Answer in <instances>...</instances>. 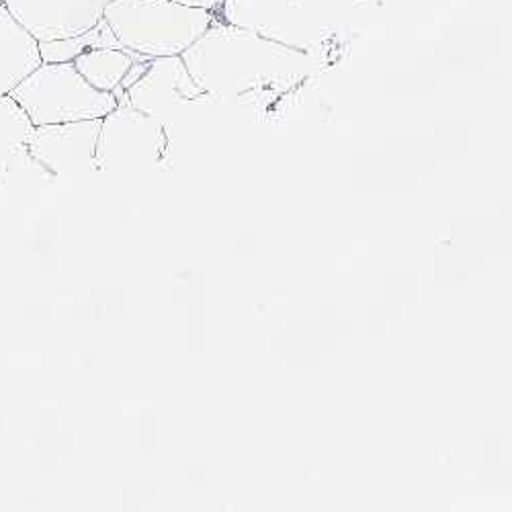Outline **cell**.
<instances>
[{
	"mask_svg": "<svg viewBox=\"0 0 512 512\" xmlns=\"http://www.w3.org/2000/svg\"><path fill=\"white\" fill-rule=\"evenodd\" d=\"M181 58L209 99L238 105H256L289 93L316 64V58L304 52L218 17Z\"/></svg>",
	"mask_w": 512,
	"mask_h": 512,
	"instance_id": "1",
	"label": "cell"
},
{
	"mask_svg": "<svg viewBox=\"0 0 512 512\" xmlns=\"http://www.w3.org/2000/svg\"><path fill=\"white\" fill-rule=\"evenodd\" d=\"M103 19L123 50L152 60L181 56L205 33L216 13L173 0H111Z\"/></svg>",
	"mask_w": 512,
	"mask_h": 512,
	"instance_id": "2",
	"label": "cell"
},
{
	"mask_svg": "<svg viewBox=\"0 0 512 512\" xmlns=\"http://www.w3.org/2000/svg\"><path fill=\"white\" fill-rule=\"evenodd\" d=\"M11 97L37 125L103 119L119 99L82 78L72 62H41L11 91Z\"/></svg>",
	"mask_w": 512,
	"mask_h": 512,
	"instance_id": "3",
	"label": "cell"
},
{
	"mask_svg": "<svg viewBox=\"0 0 512 512\" xmlns=\"http://www.w3.org/2000/svg\"><path fill=\"white\" fill-rule=\"evenodd\" d=\"M216 17L312 58L328 46L336 27L304 0H224Z\"/></svg>",
	"mask_w": 512,
	"mask_h": 512,
	"instance_id": "4",
	"label": "cell"
},
{
	"mask_svg": "<svg viewBox=\"0 0 512 512\" xmlns=\"http://www.w3.org/2000/svg\"><path fill=\"white\" fill-rule=\"evenodd\" d=\"M117 99L158 119L185 105L209 99L189 74L181 56L140 60L123 80Z\"/></svg>",
	"mask_w": 512,
	"mask_h": 512,
	"instance_id": "5",
	"label": "cell"
},
{
	"mask_svg": "<svg viewBox=\"0 0 512 512\" xmlns=\"http://www.w3.org/2000/svg\"><path fill=\"white\" fill-rule=\"evenodd\" d=\"M164 144L162 123L119 99L117 107L101 119L95 170L152 164L162 154Z\"/></svg>",
	"mask_w": 512,
	"mask_h": 512,
	"instance_id": "6",
	"label": "cell"
},
{
	"mask_svg": "<svg viewBox=\"0 0 512 512\" xmlns=\"http://www.w3.org/2000/svg\"><path fill=\"white\" fill-rule=\"evenodd\" d=\"M101 119L37 125L27 142L29 158L46 175L72 177L95 170Z\"/></svg>",
	"mask_w": 512,
	"mask_h": 512,
	"instance_id": "7",
	"label": "cell"
},
{
	"mask_svg": "<svg viewBox=\"0 0 512 512\" xmlns=\"http://www.w3.org/2000/svg\"><path fill=\"white\" fill-rule=\"evenodd\" d=\"M37 44L91 31L111 0H0Z\"/></svg>",
	"mask_w": 512,
	"mask_h": 512,
	"instance_id": "8",
	"label": "cell"
},
{
	"mask_svg": "<svg viewBox=\"0 0 512 512\" xmlns=\"http://www.w3.org/2000/svg\"><path fill=\"white\" fill-rule=\"evenodd\" d=\"M41 64L39 44L0 3V97L11 95L17 84Z\"/></svg>",
	"mask_w": 512,
	"mask_h": 512,
	"instance_id": "9",
	"label": "cell"
},
{
	"mask_svg": "<svg viewBox=\"0 0 512 512\" xmlns=\"http://www.w3.org/2000/svg\"><path fill=\"white\" fill-rule=\"evenodd\" d=\"M140 60L144 58L123 48H93L78 54L72 64L91 87L117 97L123 80Z\"/></svg>",
	"mask_w": 512,
	"mask_h": 512,
	"instance_id": "10",
	"label": "cell"
},
{
	"mask_svg": "<svg viewBox=\"0 0 512 512\" xmlns=\"http://www.w3.org/2000/svg\"><path fill=\"white\" fill-rule=\"evenodd\" d=\"M33 123L11 95L0 97V181H7L27 158Z\"/></svg>",
	"mask_w": 512,
	"mask_h": 512,
	"instance_id": "11",
	"label": "cell"
},
{
	"mask_svg": "<svg viewBox=\"0 0 512 512\" xmlns=\"http://www.w3.org/2000/svg\"><path fill=\"white\" fill-rule=\"evenodd\" d=\"M304 3L314 9L322 19L336 25L338 19H343L355 7H359L361 0H304Z\"/></svg>",
	"mask_w": 512,
	"mask_h": 512,
	"instance_id": "12",
	"label": "cell"
},
{
	"mask_svg": "<svg viewBox=\"0 0 512 512\" xmlns=\"http://www.w3.org/2000/svg\"><path fill=\"white\" fill-rule=\"evenodd\" d=\"M173 3H179V5H185V7H193V9H205V11L216 13V11L224 5V0H173Z\"/></svg>",
	"mask_w": 512,
	"mask_h": 512,
	"instance_id": "13",
	"label": "cell"
}]
</instances>
